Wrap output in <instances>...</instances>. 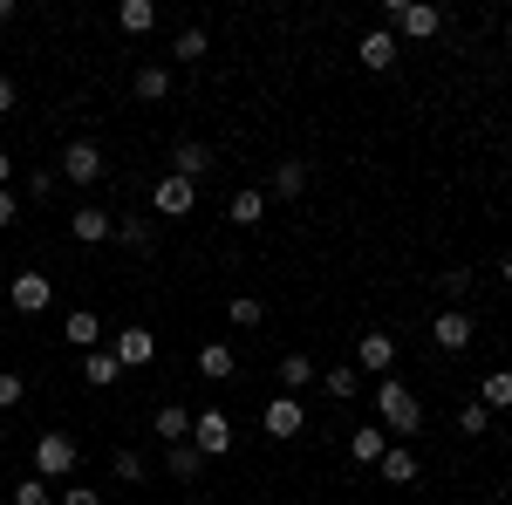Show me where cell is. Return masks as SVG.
<instances>
[{"mask_svg":"<svg viewBox=\"0 0 512 505\" xmlns=\"http://www.w3.org/2000/svg\"><path fill=\"white\" fill-rule=\"evenodd\" d=\"M376 424L390 430V437H410V430L424 424V403H417V389L410 383H396V376H376Z\"/></svg>","mask_w":512,"mask_h":505,"instance_id":"obj_1","label":"cell"},{"mask_svg":"<svg viewBox=\"0 0 512 505\" xmlns=\"http://www.w3.org/2000/svg\"><path fill=\"white\" fill-rule=\"evenodd\" d=\"M82 465V444L69 437V430H48V437H35V478H48V485H69Z\"/></svg>","mask_w":512,"mask_h":505,"instance_id":"obj_2","label":"cell"},{"mask_svg":"<svg viewBox=\"0 0 512 505\" xmlns=\"http://www.w3.org/2000/svg\"><path fill=\"white\" fill-rule=\"evenodd\" d=\"M383 28L403 41H437V28H444V14L437 7H424V0H383Z\"/></svg>","mask_w":512,"mask_h":505,"instance_id":"obj_3","label":"cell"},{"mask_svg":"<svg viewBox=\"0 0 512 505\" xmlns=\"http://www.w3.org/2000/svg\"><path fill=\"white\" fill-rule=\"evenodd\" d=\"M55 178H69V185H103V178H110V157H103V144L76 137V144H62V157H55Z\"/></svg>","mask_w":512,"mask_h":505,"instance_id":"obj_4","label":"cell"},{"mask_svg":"<svg viewBox=\"0 0 512 505\" xmlns=\"http://www.w3.org/2000/svg\"><path fill=\"white\" fill-rule=\"evenodd\" d=\"M192 451L198 458H226V451H233V417H226V410H198L192 417Z\"/></svg>","mask_w":512,"mask_h":505,"instance_id":"obj_5","label":"cell"},{"mask_svg":"<svg viewBox=\"0 0 512 505\" xmlns=\"http://www.w3.org/2000/svg\"><path fill=\"white\" fill-rule=\"evenodd\" d=\"M48 301H55V280L48 273H14L7 280V308L14 314H48Z\"/></svg>","mask_w":512,"mask_h":505,"instance_id":"obj_6","label":"cell"},{"mask_svg":"<svg viewBox=\"0 0 512 505\" xmlns=\"http://www.w3.org/2000/svg\"><path fill=\"white\" fill-rule=\"evenodd\" d=\"M205 171H219V151H212V144H205V137H178V144H171V178H205Z\"/></svg>","mask_w":512,"mask_h":505,"instance_id":"obj_7","label":"cell"},{"mask_svg":"<svg viewBox=\"0 0 512 505\" xmlns=\"http://www.w3.org/2000/svg\"><path fill=\"white\" fill-rule=\"evenodd\" d=\"M192 205H198V185H192V178H171V171H164L158 185H151V212H158V219H185Z\"/></svg>","mask_w":512,"mask_h":505,"instance_id":"obj_8","label":"cell"},{"mask_svg":"<svg viewBox=\"0 0 512 505\" xmlns=\"http://www.w3.org/2000/svg\"><path fill=\"white\" fill-rule=\"evenodd\" d=\"M355 369H362V376H390L396 369V335L390 328H369V335L355 342Z\"/></svg>","mask_w":512,"mask_h":505,"instance_id":"obj_9","label":"cell"},{"mask_svg":"<svg viewBox=\"0 0 512 505\" xmlns=\"http://www.w3.org/2000/svg\"><path fill=\"white\" fill-rule=\"evenodd\" d=\"M472 335H478V321L465 308H437V321H431V342L444 355H458V349H472Z\"/></svg>","mask_w":512,"mask_h":505,"instance_id":"obj_10","label":"cell"},{"mask_svg":"<svg viewBox=\"0 0 512 505\" xmlns=\"http://www.w3.org/2000/svg\"><path fill=\"white\" fill-rule=\"evenodd\" d=\"M260 430H267V437H301V430H308V410H301V396H274V403L260 410Z\"/></svg>","mask_w":512,"mask_h":505,"instance_id":"obj_11","label":"cell"},{"mask_svg":"<svg viewBox=\"0 0 512 505\" xmlns=\"http://www.w3.org/2000/svg\"><path fill=\"white\" fill-rule=\"evenodd\" d=\"M110 355H117L123 369H144V362L158 355V335H151V328H117V335H110Z\"/></svg>","mask_w":512,"mask_h":505,"instance_id":"obj_12","label":"cell"},{"mask_svg":"<svg viewBox=\"0 0 512 505\" xmlns=\"http://www.w3.org/2000/svg\"><path fill=\"white\" fill-rule=\"evenodd\" d=\"M355 62H362V69H376V76L396 69V35H390V28H369V35L355 41Z\"/></svg>","mask_w":512,"mask_h":505,"instance_id":"obj_13","label":"cell"},{"mask_svg":"<svg viewBox=\"0 0 512 505\" xmlns=\"http://www.w3.org/2000/svg\"><path fill=\"white\" fill-rule=\"evenodd\" d=\"M69 233H76L82 246H103V239L117 233V219H110L103 205H76V212H69Z\"/></svg>","mask_w":512,"mask_h":505,"instance_id":"obj_14","label":"cell"},{"mask_svg":"<svg viewBox=\"0 0 512 505\" xmlns=\"http://www.w3.org/2000/svg\"><path fill=\"white\" fill-rule=\"evenodd\" d=\"M62 335H69V349H103V335H110V328H103V314H89V308H76L69 314V321H62Z\"/></svg>","mask_w":512,"mask_h":505,"instance_id":"obj_15","label":"cell"},{"mask_svg":"<svg viewBox=\"0 0 512 505\" xmlns=\"http://www.w3.org/2000/svg\"><path fill=\"white\" fill-rule=\"evenodd\" d=\"M130 89H137V103H164V96H171V62H144V69L130 76Z\"/></svg>","mask_w":512,"mask_h":505,"instance_id":"obj_16","label":"cell"},{"mask_svg":"<svg viewBox=\"0 0 512 505\" xmlns=\"http://www.w3.org/2000/svg\"><path fill=\"white\" fill-rule=\"evenodd\" d=\"M82 383H89V389H110V383H123V362H117L110 349H89V355H82Z\"/></svg>","mask_w":512,"mask_h":505,"instance_id":"obj_17","label":"cell"},{"mask_svg":"<svg viewBox=\"0 0 512 505\" xmlns=\"http://www.w3.org/2000/svg\"><path fill=\"white\" fill-rule=\"evenodd\" d=\"M226 219H233V226H260V219H267V192H260V185L233 192L226 198Z\"/></svg>","mask_w":512,"mask_h":505,"instance_id":"obj_18","label":"cell"},{"mask_svg":"<svg viewBox=\"0 0 512 505\" xmlns=\"http://www.w3.org/2000/svg\"><path fill=\"white\" fill-rule=\"evenodd\" d=\"M478 403H485L492 417H499V410L512 417V369H492V376H478Z\"/></svg>","mask_w":512,"mask_h":505,"instance_id":"obj_19","label":"cell"},{"mask_svg":"<svg viewBox=\"0 0 512 505\" xmlns=\"http://www.w3.org/2000/svg\"><path fill=\"white\" fill-rule=\"evenodd\" d=\"M308 383H315V355H280V396H301Z\"/></svg>","mask_w":512,"mask_h":505,"instance_id":"obj_20","label":"cell"},{"mask_svg":"<svg viewBox=\"0 0 512 505\" xmlns=\"http://www.w3.org/2000/svg\"><path fill=\"white\" fill-rule=\"evenodd\" d=\"M233 369H239V355L226 349V342H205V349H198V376H205V383H226Z\"/></svg>","mask_w":512,"mask_h":505,"instance_id":"obj_21","label":"cell"},{"mask_svg":"<svg viewBox=\"0 0 512 505\" xmlns=\"http://www.w3.org/2000/svg\"><path fill=\"white\" fill-rule=\"evenodd\" d=\"M390 451V437H383V424H362V430H349V458L355 465H376Z\"/></svg>","mask_w":512,"mask_h":505,"instance_id":"obj_22","label":"cell"},{"mask_svg":"<svg viewBox=\"0 0 512 505\" xmlns=\"http://www.w3.org/2000/svg\"><path fill=\"white\" fill-rule=\"evenodd\" d=\"M151 424H158V437H164V444H192V410H185V403H164V410L151 417Z\"/></svg>","mask_w":512,"mask_h":505,"instance_id":"obj_23","label":"cell"},{"mask_svg":"<svg viewBox=\"0 0 512 505\" xmlns=\"http://www.w3.org/2000/svg\"><path fill=\"white\" fill-rule=\"evenodd\" d=\"M205 55H212V35H205V28H178V35H171V62L192 69V62H205Z\"/></svg>","mask_w":512,"mask_h":505,"instance_id":"obj_24","label":"cell"},{"mask_svg":"<svg viewBox=\"0 0 512 505\" xmlns=\"http://www.w3.org/2000/svg\"><path fill=\"white\" fill-rule=\"evenodd\" d=\"M308 192V164L301 157H280L274 164V198H301Z\"/></svg>","mask_w":512,"mask_h":505,"instance_id":"obj_25","label":"cell"},{"mask_svg":"<svg viewBox=\"0 0 512 505\" xmlns=\"http://www.w3.org/2000/svg\"><path fill=\"white\" fill-rule=\"evenodd\" d=\"M164 471H171V478H178V485H192L198 471H205V458H198L192 444H164Z\"/></svg>","mask_w":512,"mask_h":505,"instance_id":"obj_26","label":"cell"},{"mask_svg":"<svg viewBox=\"0 0 512 505\" xmlns=\"http://www.w3.org/2000/svg\"><path fill=\"white\" fill-rule=\"evenodd\" d=\"M117 28H123V35H151V28H158V7H151V0H123Z\"/></svg>","mask_w":512,"mask_h":505,"instance_id":"obj_27","label":"cell"},{"mask_svg":"<svg viewBox=\"0 0 512 505\" xmlns=\"http://www.w3.org/2000/svg\"><path fill=\"white\" fill-rule=\"evenodd\" d=\"M376 465H383V478H390V485H410V478H417V451H410V444H390Z\"/></svg>","mask_w":512,"mask_h":505,"instance_id":"obj_28","label":"cell"},{"mask_svg":"<svg viewBox=\"0 0 512 505\" xmlns=\"http://www.w3.org/2000/svg\"><path fill=\"white\" fill-rule=\"evenodd\" d=\"M321 389H328V396H335V403H349L355 389H362V369H355V362H335V369H328V376H321Z\"/></svg>","mask_w":512,"mask_h":505,"instance_id":"obj_29","label":"cell"},{"mask_svg":"<svg viewBox=\"0 0 512 505\" xmlns=\"http://www.w3.org/2000/svg\"><path fill=\"white\" fill-rule=\"evenodd\" d=\"M14 505H55V485L28 471V478H14Z\"/></svg>","mask_w":512,"mask_h":505,"instance_id":"obj_30","label":"cell"},{"mask_svg":"<svg viewBox=\"0 0 512 505\" xmlns=\"http://www.w3.org/2000/svg\"><path fill=\"white\" fill-rule=\"evenodd\" d=\"M110 471H117L123 485H144V478H151V465H144V451H117V458H110Z\"/></svg>","mask_w":512,"mask_h":505,"instance_id":"obj_31","label":"cell"},{"mask_svg":"<svg viewBox=\"0 0 512 505\" xmlns=\"http://www.w3.org/2000/svg\"><path fill=\"white\" fill-rule=\"evenodd\" d=\"M117 239L130 246V253H151V239H158V233H151V219H123V226H117Z\"/></svg>","mask_w":512,"mask_h":505,"instance_id":"obj_32","label":"cell"},{"mask_svg":"<svg viewBox=\"0 0 512 505\" xmlns=\"http://www.w3.org/2000/svg\"><path fill=\"white\" fill-rule=\"evenodd\" d=\"M226 321H233V328H260V321H267V308H260L253 294H239L233 308H226Z\"/></svg>","mask_w":512,"mask_h":505,"instance_id":"obj_33","label":"cell"},{"mask_svg":"<svg viewBox=\"0 0 512 505\" xmlns=\"http://www.w3.org/2000/svg\"><path fill=\"white\" fill-rule=\"evenodd\" d=\"M458 430H465V437H485V430H492V410H485V403H465V410H458Z\"/></svg>","mask_w":512,"mask_h":505,"instance_id":"obj_34","label":"cell"},{"mask_svg":"<svg viewBox=\"0 0 512 505\" xmlns=\"http://www.w3.org/2000/svg\"><path fill=\"white\" fill-rule=\"evenodd\" d=\"M55 505H103V492H96V485H62Z\"/></svg>","mask_w":512,"mask_h":505,"instance_id":"obj_35","label":"cell"},{"mask_svg":"<svg viewBox=\"0 0 512 505\" xmlns=\"http://www.w3.org/2000/svg\"><path fill=\"white\" fill-rule=\"evenodd\" d=\"M21 396H28V383H21V376H14V369H0V410H14V403H21Z\"/></svg>","mask_w":512,"mask_h":505,"instance_id":"obj_36","label":"cell"},{"mask_svg":"<svg viewBox=\"0 0 512 505\" xmlns=\"http://www.w3.org/2000/svg\"><path fill=\"white\" fill-rule=\"evenodd\" d=\"M21 198H55V171H28V185H21Z\"/></svg>","mask_w":512,"mask_h":505,"instance_id":"obj_37","label":"cell"},{"mask_svg":"<svg viewBox=\"0 0 512 505\" xmlns=\"http://www.w3.org/2000/svg\"><path fill=\"white\" fill-rule=\"evenodd\" d=\"M437 280H444V294H451V301H458V294H465V287H472V273H465V267H451V273H437Z\"/></svg>","mask_w":512,"mask_h":505,"instance_id":"obj_38","label":"cell"},{"mask_svg":"<svg viewBox=\"0 0 512 505\" xmlns=\"http://www.w3.org/2000/svg\"><path fill=\"white\" fill-rule=\"evenodd\" d=\"M21 219V192H0V226H14Z\"/></svg>","mask_w":512,"mask_h":505,"instance_id":"obj_39","label":"cell"},{"mask_svg":"<svg viewBox=\"0 0 512 505\" xmlns=\"http://www.w3.org/2000/svg\"><path fill=\"white\" fill-rule=\"evenodd\" d=\"M14 103H21V89H14V76H0V117H7Z\"/></svg>","mask_w":512,"mask_h":505,"instance_id":"obj_40","label":"cell"},{"mask_svg":"<svg viewBox=\"0 0 512 505\" xmlns=\"http://www.w3.org/2000/svg\"><path fill=\"white\" fill-rule=\"evenodd\" d=\"M7 178H14V157L0 151V192H7Z\"/></svg>","mask_w":512,"mask_h":505,"instance_id":"obj_41","label":"cell"},{"mask_svg":"<svg viewBox=\"0 0 512 505\" xmlns=\"http://www.w3.org/2000/svg\"><path fill=\"white\" fill-rule=\"evenodd\" d=\"M7 21H14V0H0V28H7Z\"/></svg>","mask_w":512,"mask_h":505,"instance_id":"obj_42","label":"cell"},{"mask_svg":"<svg viewBox=\"0 0 512 505\" xmlns=\"http://www.w3.org/2000/svg\"><path fill=\"white\" fill-rule=\"evenodd\" d=\"M499 280H512V253H506V267H499Z\"/></svg>","mask_w":512,"mask_h":505,"instance_id":"obj_43","label":"cell"},{"mask_svg":"<svg viewBox=\"0 0 512 505\" xmlns=\"http://www.w3.org/2000/svg\"><path fill=\"white\" fill-rule=\"evenodd\" d=\"M0 451H7V424H0Z\"/></svg>","mask_w":512,"mask_h":505,"instance_id":"obj_44","label":"cell"},{"mask_svg":"<svg viewBox=\"0 0 512 505\" xmlns=\"http://www.w3.org/2000/svg\"><path fill=\"white\" fill-rule=\"evenodd\" d=\"M506 178H512V157H506Z\"/></svg>","mask_w":512,"mask_h":505,"instance_id":"obj_45","label":"cell"},{"mask_svg":"<svg viewBox=\"0 0 512 505\" xmlns=\"http://www.w3.org/2000/svg\"><path fill=\"white\" fill-rule=\"evenodd\" d=\"M465 505H478V499H465Z\"/></svg>","mask_w":512,"mask_h":505,"instance_id":"obj_46","label":"cell"}]
</instances>
